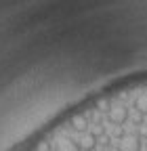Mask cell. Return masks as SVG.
Returning a JSON list of instances; mask_svg holds the SVG:
<instances>
[{
    "label": "cell",
    "instance_id": "1",
    "mask_svg": "<svg viewBox=\"0 0 147 151\" xmlns=\"http://www.w3.org/2000/svg\"><path fill=\"white\" fill-rule=\"evenodd\" d=\"M128 120H130V111H128L126 105H116L107 113V122L112 126H124Z\"/></svg>",
    "mask_w": 147,
    "mask_h": 151
},
{
    "label": "cell",
    "instance_id": "2",
    "mask_svg": "<svg viewBox=\"0 0 147 151\" xmlns=\"http://www.w3.org/2000/svg\"><path fill=\"white\" fill-rule=\"evenodd\" d=\"M69 126L74 128V132H78V134H86L88 128H90V122L86 118V113H76V116H71Z\"/></svg>",
    "mask_w": 147,
    "mask_h": 151
},
{
    "label": "cell",
    "instance_id": "3",
    "mask_svg": "<svg viewBox=\"0 0 147 151\" xmlns=\"http://www.w3.org/2000/svg\"><path fill=\"white\" fill-rule=\"evenodd\" d=\"M141 147H143V141L137 134H128L118 143V151H141Z\"/></svg>",
    "mask_w": 147,
    "mask_h": 151
},
{
    "label": "cell",
    "instance_id": "4",
    "mask_svg": "<svg viewBox=\"0 0 147 151\" xmlns=\"http://www.w3.org/2000/svg\"><path fill=\"white\" fill-rule=\"evenodd\" d=\"M55 151H82V149H80V143H76L71 137H59Z\"/></svg>",
    "mask_w": 147,
    "mask_h": 151
},
{
    "label": "cell",
    "instance_id": "5",
    "mask_svg": "<svg viewBox=\"0 0 147 151\" xmlns=\"http://www.w3.org/2000/svg\"><path fill=\"white\" fill-rule=\"evenodd\" d=\"M97 143H99V139L95 134H90V132H86V134H82V139H80V149L82 151H95Z\"/></svg>",
    "mask_w": 147,
    "mask_h": 151
},
{
    "label": "cell",
    "instance_id": "6",
    "mask_svg": "<svg viewBox=\"0 0 147 151\" xmlns=\"http://www.w3.org/2000/svg\"><path fill=\"white\" fill-rule=\"evenodd\" d=\"M90 134H95L97 139H105L107 137V130H105V124L101 120H95L90 124Z\"/></svg>",
    "mask_w": 147,
    "mask_h": 151
},
{
    "label": "cell",
    "instance_id": "7",
    "mask_svg": "<svg viewBox=\"0 0 147 151\" xmlns=\"http://www.w3.org/2000/svg\"><path fill=\"white\" fill-rule=\"evenodd\" d=\"M135 109L139 113H143V116H147V92L139 94V97L135 99Z\"/></svg>",
    "mask_w": 147,
    "mask_h": 151
},
{
    "label": "cell",
    "instance_id": "8",
    "mask_svg": "<svg viewBox=\"0 0 147 151\" xmlns=\"http://www.w3.org/2000/svg\"><path fill=\"white\" fill-rule=\"evenodd\" d=\"M95 107H97V111H103V113H109V109H112L114 105H112V99H109V97H101V99H97V103H95Z\"/></svg>",
    "mask_w": 147,
    "mask_h": 151
},
{
    "label": "cell",
    "instance_id": "9",
    "mask_svg": "<svg viewBox=\"0 0 147 151\" xmlns=\"http://www.w3.org/2000/svg\"><path fill=\"white\" fill-rule=\"evenodd\" d=\"M128 134H126V130H124V126H114V132H112V139H118V141H122V139H126Z\"/></svg>",
    "mask_w": 147,
    "mask_h": 151
},
{
    "label": "cell",
    "instance_id": "10",
    "mask_svg": "<svg viewBox=\"0 0 147 151\" xmlns=\"http://www.w3.org/2000/svg\"><path fill=\"white\" fill-rule=\"evenodd\" d=\"M36 151H53V143L48 139H42V141H38V145H36Z\"/></svg>",
    "mask_w": 147,
    "mask_h": 151
},
{
    "label": "cell",
    "instance_id": "11",
    "mask_svg": "<svg viewBox=\"0 0 147 151\" xmlns=\"http://www.w3.org/2000/svg\"><path fill=\"white\" fill-rule=\"evenodd\" d=\"M130 122H133V124H135V126L139 128V126H143V124H145V116L137 111V116H133V118H130Z\"/></svg>",
    "mask_w": 147,
    "mask_h": 151
},
{
    "label": "cell",
    "instance_id": "12",
    "mask_svg": "<svg viewBox=\"0 0 147 151\" xmlns=\"http://www.w3.org/2000/svg\"><path fill=\"white\" fill-rule=\"evenodd\" d=\"M137 137H139L141 141H143V139L147 141V122H145L143 126H139V132H137Z\"/></svg>",
    "mask_w": 147,
    "mask_h": 151
},
{
    "label": "cell",
    "instance_id": "13",
    "mask_svg": "<svg viewBox=\"0 0 147 151\" xmlns=\"http://www.w3.org/2000/svg\"><path fill=\"white\" fill-rule=\"evenodd\" d=\"M103 145H105V147H112V145H114V139H112V137H105V139H103Z\"/></svg>",
    "mask_w": 147,
    "mask_h": 151
},
{
    "label": "cell",
    "instance_id": "14",
    "mask_svg": "<svg viewBox=\"0 0 147 151\" xmlns=\"http://www.w3.org/2000/svg\"><path fill=\"white\" fill-rule=\"evenodd\" d=\"M145 147H147V141H145Z\"/></svg>",
    "mask_w": 147,
    "mask_h": 151
},
{
    "label": "cell",
    "instance_id": "15",
    "mask_svg": "<svg viewBox=\"0 0 147 151\" xmlns=\"http://www.w3.org/2000/svg\"><path fill=\"white\" fill-rule=\"evenodd\" d=\"M95 151H99V149H95Z\"/></svg>",
    "mask_w": 147,
    "mask_h": 151
}]
</instances>
